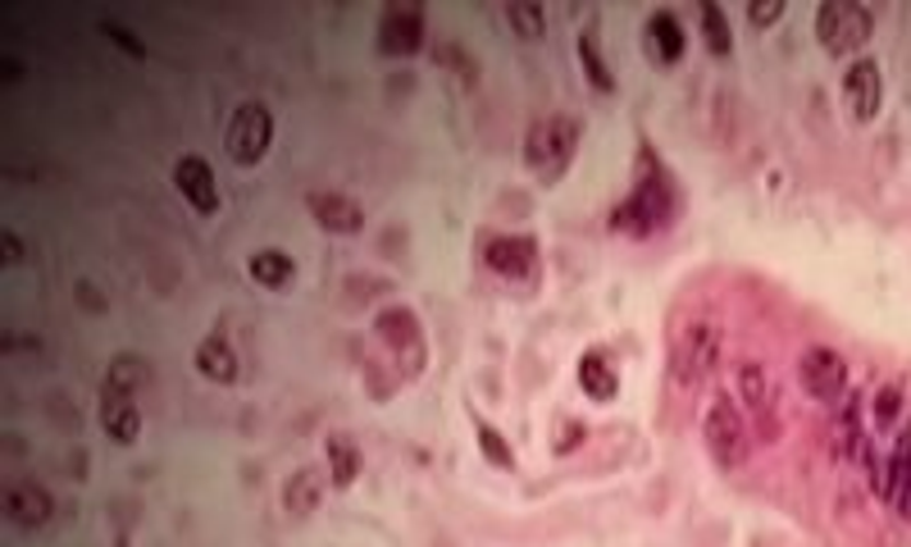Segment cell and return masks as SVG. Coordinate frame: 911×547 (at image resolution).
I'll use <instances>...</instances> for the list:
<instances>
[{
    "label": "cell",
    "mask_w": 911,
    "mask_h": 547,
    "mask_svg": "<svg viewBox=\"0 0 911 547\" xmlns=\"http://www.w3.org/2000/svg\"><path fill=\"white\" fill-rule=\"evenodd\" d=\"M579 142H584V124L574 115H547V119H534L529 137H524V164L534 170L538 183H557L574 155H579Z\"/></svg>",
    "instance_id": "cell-1"
},
{
    "label": "cell",
    "mask_w": 911,
    "mask_h": 547,
    "mask_svg": "<svg viewBox=\"0 0 911 547\" xmlns=\"http://www.w3.org/2000/svg\"><path fill=\"white\" fill-rule=\"evenodd\" d=\"M670 214H675V187L666 174H639V183H633L629 191V201L616 206L611 214V224L633 233V237H647V233H661L670 224Z\"/></svg>",
    "instance_id": "cell-2"
},
{
    "label": "cell",
    "mask_w": 911,
    "mask_h": 547,
    "mask_svg": "<svg viewBox=\"0 0 911 547\" xmlns=\"http://www.w3.org/2000/svg\"><path fill=\"white\" fill-rule=\"evenodd\" d=\"M721 347H725V334L715 319H693L684 324V334L675 338V383L679 393H698L702 383L711 379V370L721 365Z\"/></svg>",
    "instance_id": "cell-3"
},
{
    "label": "cell",
    "mask_w": 911,
    "mask_h": 547,
    "mask_svg": "<svg viewBox=\"0 0 911 547\" xmlns=\"http://www.w3.org/2000/svg\"><path fill=\"white\" fill-rule=\"evenodd\" d=\"M871 10L852 5V0H830V5L816 10V37L830 55H857L871 42Z\"/></svg>",
    "instance_id": "cell-4"
},
{
    "label": "cell",
    "mask_w": 911,
    "mask_h": 547,
    "mask_svg": "<svg viewBox=\"0 0 911 547\" xmlns=\"http://www.w3.org/2000/svg\"><path fill=\"white\" fill-rule=\"evenodd\" d=\"M702 438H706L715 465H725V470H734V465L748 461V420H743V410L729 397H715L706 406Z\"/></svg>",
    "instance_id": "cell-5"
},
{
    "label": "cell",
    "mask_w": 911,
    "mask_h": 547,
    "mask_svg": "<svg viewBox=\"0 0 911 547\" xmlns=\"http://www.w3.org/2000/svg\"><path fill=\"white\" fill-rule=\"evenodd\" d=\"M273 142V115L260 105V101H246L233 109V119H229V132H224V147H229V160L242 164V170H252V164L265 160Z\"/></svg>",
    "instance_id": "cell-6"
},
{
    "label": "cell",
    "mask_w": 911,
    "mask_h": 547,
    "mask_svg": "<svg viewBox=\"0 0 911 547\" xmlns=\"http://www.w3.org/2000/svg\"><path fill=\"white\" fill-rule=\"evenodd\" d=\"M374 334L383 338V347L397 356V370H406V374H420L424 370V334H420V319L410 315L406 306L378 311Z\"/></svg>",
    "instance_id": "cell-7"
},
{
    "label": "cell",
    "mask_w": 911,
    "mask_h": 547,
    "mask_svg": "<svg viewBox=\"0 0 911 547\" xmlns=\"http://www.w3.org/2000/svg\"><path fill=\"white\" fill-rule=\"evenodd\" d=\"M797 379L816 401L839 406L848 397V361L834 347H807L803 361H797Z\"/></svg>",
    "instance_id": "cell-8"
},
{
    "label": "cell",
    "mask_w": 911,
    "mask_h": 547,
    "mask_svg": "<svg viewBox=\"0 0 911 547\" xmlns=\"http://www.w3.org/2000/svg\"><path fill=\"white\" fill-rule=\"evenodd\" d=\"M843 105L852 109L857 124H875L879 105H885V78H879V65L871 55H857L843 73Z\"/></svg>",
    "instance_id": "cell-9"
},
{
    "label": "cell",
    "mask_w": 911,
    "mask_h": 547,
    "mask_svg": "<svg viewBox=\"0 0 911 547\" xmlns=\"http://www.w3.org/2000/svg\"><path fill=\"white\" fill-rule=\"evenodd\" d=\"M424 46V10L420 5H388L378 19V50L383 55H416Z\"/></svg>",
    "instance_id": "cell-10"
},
{
    "label": "cell",
    "mask_w": 911,
    "mask_h": 547,
    "mask_svg": "<svg viewBox=\"0 0 911 547\" xmlns=\"http://www.w3.org/2000/svg\"><path fill=\"white\" fill-rule=\"evenodd\" d=\"M488 269H497L511 283H534L538 279V246L529 237H492L483 246Z\"/></svg>",
    "instance_id": "cell-11"
},
{
    "label": "cell",
    "mask_w": 911,
    "mask_h": 547,
    "mask_svg": "<svg viewBox=\"0 0 911 547\" xmlns=\"http://www.w3.org/2000/svg\"><path fill=\"white\" fill-rule=\"evenodd\" d=\"M174 187L183 191V201L197 214H214L219 210V183H214V170L201 155H183L174 164Z\"/></svg>",
    "instance_id": "cell-12"
},
{
    "label": "cell",
    "mask_w": 911,
    "mask_h": 547,
    "mask_svg": "<svg viewBox=\"0 0 911 547\" xmlns=\"http://www.w3.org/2000/svg\"><path fill=\"white\" fill-rule=\"evenodd\" d=\"M50 511H55V502H50V492L42 484L14 479L5 488V515H10V525H19V529H42L46 520H50Z\"/></svg>",
    "instance_id": "cell-13"
},
{
    "label": "cell",
    "mask_w": 911,
    "mask_h": 547,
    "mask_svg": "<svg viewBox=\"0 0 911 547\" xmlns=\"http://www.w3.org/2000/svg\"><path fill=\"white\" fill-rule=\"evenodd\" d=\"M306 206L315 214V224L328 233H361L365 229V210L351 197H342V191H311Z\"/></svg>",
    "instance_id": "cell-14"
},
{
    "label": "cell",
    "mask_w": 911,
    "mask_h": 547,
    "mask_svg": "<svg viewBox=\"0 0 911 547\" xmlns=\"http://www.w3.org/2000/svg\"><path fill=\"white\" fill-rule=\"evenodd\" d=\"M738 401L748 406L757 420H770V416H775L780 393H775V379H770V370H766L761 361H743V365H738Z\"/></svg>",
    "instance_id": "cell-15"
},
{
    "label": "cell",
    "mask_w": 911,
    "mask_h": 547,
    "mask_svg": "<svg viewBox=\"0 0 911 547\" xmlns=\"http://www.w3.org/2000/svg\"><path fill=\"white\" fill-rule=\"evenodd\" d=\"M101 429L115 438V443H137V433H142V406L137 397L128 393H101Z\"/></svg>",
    "instance_id": "cell-16"
},
{
    "label": "cell",
    "mask_w": 911,
    "mask_h": 547,
    "mask_svg": "<svg viewBox=\"0 0 911 547\" xmlns=\"http://www.w3.org/2000/svg\"><path fill=\"white\" fill-rule=\"evenodd\" d=\"M866 443H871V433H866V401H862V393H848V397L839 401L834 452H839L843 461H852V456H862Z\"/></svg>",
    "instance_id": "cell-17"
},
{
    "label": "cell",
    "mask_w": 911,
    "mask_h": 547,
    "mask_svg": "<svg viewBox=\"0 0 911 547\" xmlns=\"http://www.w3.org/2000/svg\"><path fill=\"white\" fill-rule=\"evenodd\" d=\"M647 55L656 65H679L684 60V46H688V37H684V23L670 14V10H656L652 19H647Z\"/></svg>",
    "instance_id": "cell-18"
},
{
    "label": "cell",
    "mask_w": 911,
    "mask_h": 547,
    "mask_svg": "<svg viewBox=\"0 0 911 547\" xmlns=\"http://www.w3.org/2000/svg\"><path fill=\"white\" fill-rule=\"evenodd\" d=\"M191 365H197V374L210 379V383H233L237 379V351H233V342L224 334H210V338L197 342Z\"/></svg>",
    "instance_id": "cell-19"
},
{
    "label": "cell",
    "mask_w": 911,
    "mask_h": 547,
    "mask_svg": "<svg viewBox=\"0 0 911 547\" xmlns=\"http://www.w3.org/2000/svg\"><path fill=\"white\" fill-rule=\"evenodd\" d=\"M324 498V475L315 470V465H301V470H292V479L283 484V511L288 515H311Z\"/></svg>",
    "instance_id": "cell-20"
},
{
    "label": "cell",
    "mask_w": 911,
    "mask_h": 547,
    "mask_svg": "<svg viewBox=\"0 0 911 547\" xmlns=\"http://www.w3.org/2000/svg\"><path fill=\"white\" fill-rule=\"evenodd\" d=\"M324 456H328V479H334V488H351L355 475H361V447H355L347 433H328Z\"/></svg>",
    "instance_id": "cell-21"
},
{
    "label": "cell",
    "mask_w": 911,
    "mask_h": 547,
    "mask_svg": "<svg viewBox=\"0 0 911 547\" xmlns=\"http://www.w3.org/2000/svg\"><path fill=\"white\" fill-rule=\"evenodd\" d=\"M579 388H584L593 401H611L620 393V374H616V365L606 361V356L588 351L584 361H579Z\"/></svg>",
    "instance_id": "cell-22"
},
{
    "label": "cell",
    "mask_w": 911,
    "mask_h": 547,
    "mask_svg": "<svg viewBox=\"0 0 911 547\" xmlns=\"http://www.w3.org/2000/svg\"><path fill=\"white\" fill-rule=\"evenodd\" d=\"M246 269H252V279H256L260 288H273V292L288 288V283H292V274H296L292 256H288V252H279V246H265V252H256Z\"/></svg>",
    "instance_id": "cell-23"
},
{
    "label": "cell",
    "mask_w": 911,
    "mask_h": 547,
    "mask_svg": "<svg viewBox=\"0 0 911 547\" xmlns=\"http://www.w3.org/2000/svg\"><path fill=\"white\" fill-rule=\"evenodd\" d=\"M151 379V370L137 361V356H115L109 361V370H105V379H101V393H128V397H137V388Z\"/></svg>",
    "instance_id": "cell-24"
},
{
    "label": "cell",
    "mask_w": 911,
    "mask_h": 547,
    "mask_svg": "<svg viewBox=\"0 0 911 547\" xmlns=\"http://www.w3.org/2000/svg\"><path fill=\"white\" fill-rule=\"evenodd\" d=\"M506 23H511L515 37L538 42L547 33V10L538 5V0H511V5H506Z\"/></svg>",
    "instance_id": "cell-25"
},
{
    "label": "cell",
    "mask_w": 911,
    "mask_h": 547,
    "mask_svg": "<svg viewBox=\"0 0 911 547\" xmlns=\"http://www.w3.org/2000/svg\"><path fill=\"white\" fill-rule=\"evenodd\" d=\"M698 19H702V37H706L711 55H721V60H725V55L734 50V33H729L725 10H721V5H711V0H706V5L698 10Z\"/></svg>",
    "instance_id": "cell-26"
},
{
    "label": "cell",
    "mask_w": 911,
    "mask_h": 547,
    "mask_svg": "<svg viewBox=\"0 0 911 547\" xmlns=\"http://www.w3.org/2000/svg\"><path fill=\"white\" fill-rule=\"evenodd\" d=\"M579 65H584V73H588V82H593L597 92H616V78H611V69H606V60H602V50H597V37H593V33L579 37Z\"/></svg>",
    "instance_id": "cell-27"
},
{
    "label": "cell",
    "mask_w": 911,
    "mask_h": 547,
    "mask_svg": "<svg viewBox=\"0 0 911 547\" xmlns=\"http://www.w3.org/2000/svg\"><path fill=\"white\" fill-rule=\"evenodd\" d=\"M885 475H889V488H885V498L894 502L898 492L911 484V424H907V433L894 443V456H889V465H885Z\"/></svg>",
    "instance_id": "cell-28"
},
{
    "label": "cell",
    "mask_w": 911,
    "mask_h": 547,
    "mask_svg": "<svg viewBox=\"0 0 911 547\" xmlns=\"http://www.w3.org/2000/svg\"><path fill=\"white\" fill-rule=\"evenodd\" d=\"M475 433H479V452L488 456V465H497V470H515V452L502 433H497L488 420H475Z\"/></svg>",
    "instance_id": "cell-29"
},
{
    "label": "cell",
    "mask_w": 911,
    "mask_h": 547,
    "mask_svg": "<svg viewBox=\"0 0 911 547\" xmlns=\"http://www.w3.org/2000/svg\"><path fill=\"white\" fill-rule=\"evenodd\" d=\"M898 410H902V388H898V383H885V388L875 393V401H871V420H875V429H889Z\"/></svg>",
    "instance_id": "cell-30"
},
{
    "label": "cell",
    "mask_w": 911,
    "mask_h": 547,
    "mask_svg": "<svg viewBox=\"0 0 911 547\" xmlns=\"http://www.w3.org/2000/svg\"><path fill=\"white\" fill-rule=\"evenodd\" d=\"M433 60L443 65V69H452V73H456L460 82H475V78H479L475 60H469V55H465V50H460L456 42H443V46H437V50H433Z\"/></svg>",
    "instance_id": "cell-31"
},
{
    "label": "cell",
    "mask_w": 911,
    "mask_h": 547,
    "mask_svg": "<svg viewBox=\"0 0 911 547\" xmlns=\"http://www.w3.org/2000/svg\"><path fill=\"white\" fill-rule=\"evenodd\" d=\"M748 19H752V27H770V23H780V19H784V0H766V5L757 0V5L748 10Z\"/></svg>",
    "instance_id": "cell-32"
},
{
    "label": "cell",
    "mask_w": 911,
    "mask_h": 547,
    "mask_svg": "<svg viewBox=\"0 0 911 547\" xmlns=\"http://www.w3.org/2000/svg\"><path fill=\"white\" fill-rule=\"evenodd\" d=\"M0 252H5V260L10 265H19L27 252H23V242H19V233L14 229H0Z\"/></svg>",
    "instance_id": "cell-33"
},
{
    "label": "cell",
    "mask_w": 911,
    "mask_h": 547,
    "mask_svg": "<svg viewBox=\"0 0 911 547\" xmlns=\"http://www.w3.org/2000/svg\"><path fill=\"white\" fill-rule=\"evenodd\" d=\"M105 33H109V37H115V42H119L124 50H132V55H142V46H137V42H132V37L124 33V27H115V23H105Z\"/></svg>",
    "instance_id": "cell-34"
},
{
    "label": "cell",
    "mask_w": 911,
    "mask_h": 547,
    "mask_svg": "<svg viewBox=\"0 0 911 547\" xmlns=\"http://www.w3.org/2000/svg\"><path fill=\"white\" fill-rule=\"evenodd\" d=\"M894 502H898V515H902V520H911V484H907V488L898 492V498H894Z\"/></svg>",
    "instance_id": "cell-35"
}]
</instances>
